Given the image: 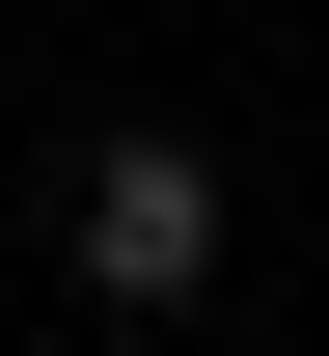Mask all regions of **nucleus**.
I'll use <instances>...</instances> for the list:
<instances>
[{"label":"nucleus","mask_w":329,"mask_h":356,"mask_svg":"<svg viewBox=\"0 0 329 356\" xmlns=\"http://www.w3.org/2000/svg\"><path fill=\"white\" fill-rule=\"evenodd\" d=\"M55 247H83V302H192V274H220V165H192V137H110Z\"/></svg>","instance_id":"obj_1"}]
</instances>
